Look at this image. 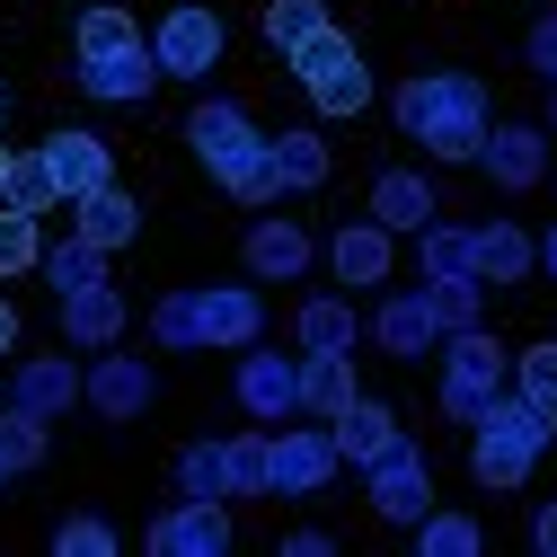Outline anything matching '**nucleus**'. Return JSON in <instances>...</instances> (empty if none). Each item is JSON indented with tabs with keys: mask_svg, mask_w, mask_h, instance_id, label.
<instances>
[{
	"mask_svg": "<svg viewBox=\"0 0 557 557\" xmlns=\"http://www.w3.org/2000/svg\"><path fill=\"white\" fill-rule=\"evenodd\" d=\"M265 160H274V186H327V143H319V133H274V143H265Z\"/></svg>",
	"mask_w": 557,
	"mask_h": 557,
	"instance_id": "obj_27",
	"label": "nucleus"
},
{
	"mask_svg": "<svg viewBox=\"0 0 557 557\" xmlns=\"http://www.w3.org/2000/svg\"><path fill=\"white\" fill-rule=\"evenodd\" d=\"M231 53V27L222 10H203V0H177V10L151 27V62L160 81H213V62Z\"/></svg>",
	"mask_w": 557,
	"mask_h": 557,
	"instance_id": "obj_6",
	"label": "nucleus"
},
{
	"mask_svg": "<svg viewBox=\"0 0 557 557\" xmlns=\"http://www.w3.org/2000/svg\"><path fill=\"white\" fill-rule=\"evenodd\" d=\"M72 231H81L89 248H124V239H143V203H133V195L107 177V186L72 195Z\"/></svg>",
	"mask_w": 557,
	"mask_h": 557,
	"instance_id": "obj_18",
	"label": "nucleus"
},
{
	"mask_svg": "<svg viewBox=\"0 0 557 557\" xmlns=\"http://www.w3.org/2000/svg\"><path fill=\"white\" fill-rule=\"evenodd\" d=\"M425 293H434L443 336H451V327H478V301H486V284H478V274H451V284H425Z\"/></svg>",
	"mask_w": 557,
	"mask_h": 557,
	"instance_id": "obj_39",
	"label": "nucleus"
},
{
	"mask_svg": "<svg viewBox=\"0 0 557 557\" xmlns=\"http://www.w3.org/2000/svg\"><path fill=\"white\" fill-rule=\"evenodd\" d=\"M0 460H10V469H36V460H45V416L0 407Z\"/></svg>",
	"mask_w": 557,
	"mask_h": 557,
	"instance_id": "obj_37",
	"label": "nucleus"
},
{
	"mask_svg": "<svg viewBox=\"0 0 557 557\" xmlns=\"http://www.w3.org/2000/svg\"><path fill=\"white\" fill-rule=\"evenodd\" d=\"M0 124H10V81H0Z\"/></svg>",
	"mask_w": 557,
	"mask_h": 557,
	"instance_id": "obj_46",
	"label": "nucleus"
},
{
	"mask_svg": "<svg viewBox=\"0 0 557 557\" xmlns=\"http://www.w3.org/2000/svg\"><path fill=\"white\" fill-rule=\"evenodd\" d=\"M53 548L62 557H115V531L98 513H72V522H53Z\"/></svg>",
	"mask_w": 557,
	"mask_h": 557,
	"instance_id": "obj_40",
	"label": "nucleus"
},
{
	"mask_svg": "<svg viewBox=\"0 0 557 557\" xmlns=\"http://www.w3.org/2000/svg\"><path fill=\"white\" fill-rule=\"evenodd\" d=\"M398 133L425 143V160H478V143H486V81L478 72H416L398 89Z\"/></svg>",
	"mask_w": 557,
	"mask_h": 557,
	"instance_id": "obj_1",
	"label": "nucleus"
},
{
	"mask_svg": "<svg viewBox=\"0 0 557 557\" xmlns=\"http://www.w3.org/2000/svg\"><path fill=\"white\" fill-rule=\"evenodd\" d=\"M10 345H18V310H10V301H0V355H10Z\"/></svg>",
	"mask_w": 557,
	"mask_h": 557,
	"instance_id": "obj_44",
	"label": "nucleus"
},
{
	"mask_svg": "<svg viewBox=\"0 0 557 557\" xmlns=\"http://www.w3.org/2000/svg\"><path fill=\"white\" fill-rule=\"evenodd\" d=\"M319 27H327V0H265V45L284 53V62H293Z\"/></svg>",
	"mask_w": 557,
	"mask_h": 557,
	"instance_id": "obj_29",
	"label": "nucleus"
},
{
	"mask_svg": "<svg viewBox=\"0 0 557 557\" xmlns=\"http://www.w3.org/2000/svg\"><path fill=\"white\" fill-rule=\"evenodd\" d=\"M327 478H336V443H327L319 425L265 434V496H319Z\"/></svg>",
	"mask_w": 557,
	"mask_h": 557,
	"instance_id": "obj_7",
	"label": "nucleus"
},
{
	"mask_svg": "<svg viewBox=\"0 0 557 557\" xmlns=\"http://www.w3.org/2000/svg\"><path fill=\"white\" fill-rule=\"evenodd\" d=\"M265 310L248 284H186L151 310V336L169 345V355H203V345H257Z\"/></svg>",
	"mask_w": 557,
	"mask_h": 557,
	"instance_id": "obj_2",
	"label": "nucleus"
},
{
	"mask_svg": "<svg viewBox=\"0 0 557 557\" xmlns=\"http://www.w3.org/2000/svg\"><path fill=\"white\" fill-rule=\"evenodd\" d=\"M531 540H540V557H557V505H540V522H531Z\"/></svg>",
	"mask_w": 557,
	"mask_h": 557,
	"instance_id": "obj_43",
	"label": "nucleus"
},
{
	"mask_svg": "<svg viewBox=\"0 0 557 557\" xmlns=\"http://www.w3.org/2000/svg\"><path fill=\"white\" fill-rule=\"evenodd\" d=\"M0 203H18V213H53V169H45V151H10L0 160Z\"/></svg>",
	"mask_w": 557,
	"mask_h": 557,
	"instance_id": "obj_28",
	"label": "nucleus"
},
{
	"mask_svg": "<svg viewBox=\"0 0 557 557\" xmlns=\"http://www.w3.org/2000/svg\"><path fill=\"white\" fill-rule=\"evenodd\" d=\"M469 248H478V284H522V274L540 265V248H531L513 222H486V231H469Z\"/></svg>",
	"mask_w": 557,
	"mask_h": 557,
	"instance_id": "obj_25",
	"label": "nucleus"
},
{
	"mask_svg": "<svg viewBox=\"0 0 557 557\" xmlns=\"http://www.w3.org/2000/svg\"><path fill=\"white\" fill-rule=\"evenodd\" d=\"M231 398L257 416V425H284V416H301V363L293 355H239V372H231Z\"/></svg>",
	"mask_w": 557,
	"mask_h": 557,
	"instance_id": "obj_10",
	"label": "nucleus"
},
{
	"mask_svg": "<svg viewBox=\"0 0 557 557\" xmlns=\"http://www.w3.org/2000/svg\"><path fill=\"white\" fill-rule=\"evenodd\" d=\"M434 213H443V203H434V186L416 177V169H381L372 177V222L381 231H425Z\"/></svg>",
	"mask_w": 557,
	"mask_h": 557,
	"instance_id": "obj_21",
	"label": "nucleus"
},
{
	"mask_svg": "<svg viewBox=\"0 0 557 557\" xmlns=\"http://www.w3.org/2000/svg\"><path fill=\"white\" fill-rule=\"evenodd\" d=\"M513 372H522V398L557 407V336H548V345H531V355H513Z\"/></svg>",
	"mask_w": 557,
	"mask_h": 557,
	"instance_id": "obj_41",
	"label": "nucleus"
},
{
	"mask_svg": "<svg viewBox=\"0 0 557 557\" xmlns=\"http://www.w3.org/2000/svg\"><path fill=\"white\" fill-rule=\"evenodd\" d=\"M434 355H443V416L451 425H478V416L505 398V345L486 327H451Z\"/></svg>",
	"mask_w": 557,
	"mask_h": 557,
	"instance_id": "obj_4",
	"label": "nucleus"
},
{
	"mask_svg": "<svg viewBox=\"0 0 557 557\" xmlns=\"http://www.w3.org/2000/svg\"><path fill=\"white\" fill-rule=\"evenodd\" d=\"M0 478H10V460H0Z\"/></svg>",
	"mask_w": 557,
	"mask_h": 557,
	"instance_id": "obj_48",
	"label": "nucleus"
},
{
	"mask_svg": "<svg viewBox=\"0 0 557 557\" xmlns=\"http://www.w3.org/2000/svg\"><path fill=\"white\" fill-rule=\"evenodd\" d=\"M72 45H81V53H115V45H143V27H133L124 0H89L81 27H72Z\"/></svg>",
	"mask_w": 557,
	"mask_h": 557,
	"instance_id": "obj_31",
	"label": "nucleus"
},
{
	"mask_svg": "<svg viewBox=\"0 0 557 557\" xmlns=\"http://www.w3.org/2000/svg\"><path fill=\"white\" fill-rule=\"evenodd\" d=\"M213 186H222V195H239V203H274V195H284V186H274L265 143H257V151H239V160H222V169H213Z\"/></svg>",
	"mask_w": 557,
	"mask_h": 557,
	"instance_id": "obj_34",
	"label": "nucleus"
},
{
	"mask_svg": "<svg viewBox=\"0 0 557 557\" xmlns=\"http://www.w3.org/2000/svg\"><path fill=\"white\" fill-rule=\"evenodd\" d=\"M45 274H53V293H89V284H107V248H89L72 231L62 248H45Z\"/></svg>",
	"mask_w": 557,
	"mask_h": 557,
	"instance_id": "obj_32",
	"label": "nucleus"
},
{
	"mask_svg": "<svg viewBox=\"0 0 557 557\" xmlns=\"http://www.w3.org/2000/svg\"><path fill=\"white\" fill-rule=\"evenodd\" d=\"M45 169H53V195H89L115 177V151H107V133H45Z\"/></svg>",
	"mask_w": 557,
	"mask_h": 557,
	"instance_id": "obj_16",
	"label": "nucleus"
},
{
	"mask_svg": "<svg viewBox=\"0 0 557 557\" xmlns=\"http://www.w3.org/2000/svg\"><path fill=\"white\" fill-rule=\"evenodd\" d=\"M407 531H416V557H478L486 548V531L469 513H416Z\"/></svg>",
	"mask_w": 557,
	"mask_h": 557,
	"instance_id": "obj_30",
	"label": "nucleus"
},
{
	"mask_svg": "<svg viewBox=\"0 0 557 557\" xmlns=\"http://www.w3.org/2000/svg\"><path fill=\"white\" fill-rule=\"evenodd\" d=\"M540 265H548V274H557V231H548V239H540Z\"/></svg>",
	"mask_w": 557,
	"mask_h": 557,
	"instance_id": "obj_45",
	"label": "nucleus"
},
{
	"mask_svg": "<svg viewBox=\"0 0 557 557\" xmlns=\"http://www.w3.org/2000/svg\"><path fill=\"white\" fill-rule=\"evenodd\" d=\"M355 355H301V416H336L355 407Z\"/></svg>",
	"mask_w": 557,
	"mask_h": 557,
	"instance_id": "obj_26",
	"label": "nucleus"
},
{
	"mask_svg": "<svg viewBox=\"0 0 557 557\" xmlns=\"http://www.w3.org/2000/svg\"><path fill=\"white\" fill-rule=\"evenodd\" d=\"M478 169L496 177L505 195H531L548 177V133L540 124H486V143H478Z\"/></svg>",
	"mask_w": 557,
	"mask_h": 557,
	"instance_id": "obj_12",
	"label": "nucleus"
},
{
	"mask_svg": "<svg viewBox=\"0 0 557 557\" xmlns=\"http://www.w3.org/2000/svg\"><path fill=\"white\" fill-rule=\"evenodd\" d=\"M522 62H531L540 81H557V18H540V27L522 36Z\"/></svg>",
	"mask_w": 557,
	"mask_h": 557,
	"instance_id": "obj_42",
	"label": "nucleus"
},
{
	"mask_svg": "<svg viewBox=\"0 0 557 557\" xmlns=\"http://www.w3.org/2000/svg\"><path fill=\"white\" fill-rule=\"evenodd\" d=\"M293 336H301V355H355L363 319H355V301H336V293H310V301H301V319H293Z\"/></svg>",
	"mask_w": 557,
	"mask_h": 557,
	"instance_id": "obj_23",
	"label": "nucleus"
},
{
	"mask_svg": "<svg viewBox=\"0 0 557 557\" xmlns=\"http://www.w3.org/2000/svg\"><path fill=\"white\" fill-rule=\"evenodd\" d=\"M81 398L107 416V425H133V416L160 398V372H151L143 355H107V345H98V363L81 372Z\"/></svg>",
	"mask_w": 557,
	"mask_h": 557,
	"instance_id": "obj_8",
	"label": "nucleus"
},
{
	"mask_svg": "<svg viewBox=\"0 0 557 557\" xmlns=\"http://www.w3.org/2000/svg\"><path fill=\"white\" fill-rule=\"evenodd\" d=\"M186 143H195V160H203V169H222V160L257 151L265 133L248 124V107H239V98H203V107L186 115Z\"/></svg>",
	"mask_w": 557,
	"mask_h": 557,
	"instance_id": "obj_15",
	"label": "nucleus"
},
{
	"mask_svg": "<svg viewBox=\"0 0 557 557\" xmlns=\"http://www.w3.org/2000/svg\"><path fill=\"white\" fill-rule=\"evenodd\" d=\"M363 478H372V513H381V522H416V513H434V460L416 451V443L381 451Z\"/></svg>",
	"mask_w": 557,
	"mask_h": 557,
	"instance_id": "obj_9",
	"label": "nucleus"
},
{
	"mask_svg": "<svg viewBox=\"0 0 557 557\" xmlns=\"http://www.w3.org/2000/svg\"><path fill=\"white\" fill-rule=\"evenodd\" d=\"M0 160H10V143H0Z\"/></svg>",
	"mask_w": 557,
	"mask_h": 557,
	"instance_id": "obj_49",
	"label": "nucleus"
},
{
	"mask_svg": "<svg viewBox=\"0 0 557 557\" xmlns=\"http://www.w3.org/2000/svg\"><path fill=\"white\" fill-rule=\"evenodd\" d=\"M62 336L72 345H115L124 336V301H115V284H89V293H62Z\"/></svg>",
	"mask_w": 557,
	"mask_h": 557,
	"instance_id": "obj_24",
	"label": "nucleus"
},
{
	"mask_svg": "<svg viewBox=\"0 0 557 557\" xmlns=\"http://www.w3.org/2000/svg\"><path fill=\"white\" fill-rule=\"evenodd\" d=\"M327 443H336V460L372 469V460H381V451H398L407 434H398V416H389L381 398H355V407H336V416H327Z\"/></svg>",
	"mask_w": 557,
	"mask_h": 557,
	"instance_id": "obj_17",
	"label": "nucleus"
},
{
	"mask_svg": "<svg viewBox=\"0 0 557 557\" xmlns=\"http://www.w3.org/2000/svg\"><path fill=\"white\" fill-rule=\"evenodd\" d=\"M327 257H336V284H355V293L389 284V231H381V222H345Z\"/></svg>",
	"mask_w": 557,
	"mask_h": 557,
	"instance_id": "obj_22",
	"label": "nucleus"
},
{
	"mask_svg": "<svg viewBox=\"0 0 557 557\" xmlns=\"http://www.w3.org/2000/svg\"><path fill=\"white\" fill-rule=\"evenodd\" d=\"M27 265H45L36 213H18V203H0V274H27Z\"/></svg>",
	"mask_w": 557,
	"mask_h": 557,
	"instance_id": "obj_36",
	"label": "nucleus"
},
{
	"mask_svg": "<svg viewBox=\"0 0 557 557\" xmlns=\"http://www.w3.org/2000/svg\"><path fill=\"white\" fill-rule=\"evenodd\" d=\"M548 124H557V81H548Z\"/></svg>",
	"mask_w": 557,
	"mask_h": 557,
	"instance_id": "obj_47",
	"label": "nucleus"
},
{
	"mask_svg": "<svg viewBox=\"0 0 557 557\" xmlns=\"http://www.w3.org/2000/svg\"><path fill=\"white\" fill-rule=\"evenodd\" d=\"M557 443V407H540V398H496L478 416V443H469V469H478V486L486 496H513V486L531 478V460Z\"/></svg>",
	"mask_w": 557,
	"mask_h": 557,
	"instance_id": "obj_3",
	"label": "nucleus"
},
{
	"mask_svg": "<svg viewBox=\"0 0 557 557\" xmlns=\"http://www.w3.org/2000/svg\"><path fill=\"white\" fill-rule=\"evenodd\" d=\"M72 81H81L89 98H107V107H133V98H151L160 62H151V45H115V53H81Z\"/></svg>",
	"mask_w": 557,
	"mask_h": 557,
	"instance_id": "obj_14",
	"label": "nucleus"
},
{
	"mask_svg": "<svg viewBox=\"0 0 557 557\" xmlns=\"http://www.w3.org/2000/svg\"><path fill=\"white\" fill-rule=\"evenodd\" d=\"M248 274H257V284H301V274H310V231H293L284 213H265L248 231Z\"/></svg>",
	"mask_w": 557,
	"mask_h": 557,
	"instance_id": "obj_19",
	"label": "nucleus"
},
{
	"mask_svg": "<svg viewBox=\"0 0 557 557\" xmlns=\"http://www.w3.org/2000/svg\"><path fill=\"white\" fill-rule=\"evenodd\" d=\"M72 398H81V372H72V355H27V363H18V381H10V407L45 416V425H53V416L72 407Z\"/></svg>",
	"mask_w": 557,
	"mask_h": 557,
	"instance_id": "obj_20",
	"label": "nucleus"
},
{
	"mask_svg": "<svg viewBox=\"0 0 557 557\" xmlns=\"http://www.w3.org/2000/svg\"><path fill=\"white\" fill-rule=\"evenodd\" d=\"M222 478H231V496H265V443L257 434H231L222 443Z\"/></svg>",
	"mask_w": 557,
	"mask_h": 557,
	"instance_id": "obj_38",
	"label": "nucleus"
},
{
	"mask_svg": "<svg viewBox=\"0 0 557 557\" xmlns=\"http://www.w3.org/2000/svg\"><path fill=\"white\" fill-rule=\"evenodd\" d=\"M177 496H203V505H222V496H231V478H222V443L177 451Z\"/></svg>",
	"mask_w": 557,
	"mask_h": 557,
	"instance_id": "obj_35",
	"label": "nucleus"
},
{
	"mask_svg": "<svg viewBox=\"0 0 557 557\" xmlns=\"http://www.w3.org/2000/svg\"><path fill=\"white\" fill-rule=\"evenodd\" d=\"M293 81L310 89L319 115H363V107H372V62H363L355 36H336V27H319V36L293 53Z\"/></svg>",
	"mask_w": 557,
	"mask_h": 557,
	"instance_id": "obj_5",
	"label": "nucleus"
},
{
	"mask_svg": "<svg viewBox=\"0 0 557 557\" xmlns=\"http://www.w3.org/2000/svg\"><path fill=\"white\" fill-rule=\"evenodd\" d=\"M416 239H425V284H451V274H478V248H469V231H451V222H425Z\"/></svg>",
	"mask_w": 557,
	"mask_h": 557,
	"instance_id": "obj_33",
	"label": "nucleus"
},
{
	"mask_svg": "<svg viewBox=\"0 0 557 557\" xmlns=\"http://www.w3.org/2000/svg\"><path fill=\"white\" fill-rule=\"evenodd\" d=\"M143 548H151V557H222V548H231V513L203 505V496H177V505L143 531Z\"/></svg>",
	"mask_w": 557,
	"mask_h": 557,
	"instance_id": "obj_11",
	"label": "nucleus"
},
{
	"mask_svg": "<svg viewBox=\"0 0 557 557\" xmlns=\"http://www.w3.org/2000/svg\"><path fill=\"white\" fill-rule=\"evenodd\" d=\"M372 336H381V355H398V363H425L434 345H443L434 293H425V284H416V293H389V301L372 310Z\"/></svg>",
	"mask_w": 557,
	"mask_h": 557,
	"instance_id": "obj_13",
	"label": "nucleus"
}]
</instances>
